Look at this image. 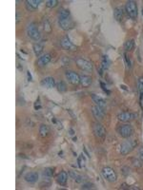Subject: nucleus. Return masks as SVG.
<instances>
[{"instance_id": "obj_28", "label": "nucleus", "mask_w": 143, "mask_h": 190, "mask_svg": "<svg viewBox=\"0 0 143 190\" xmlns=\"http://www.w3.org/2000/svg\"><path fill=\"white\" fill-rule=\"evenodd\" d=\"M57 0H48V1H46V6L50 9H53L57 6Z\"/></svg>"}, {"instance_id": "obj_27", "label": "nucleus", "mask_w": 143, "mask_h": 190, "mask_svg": "<svg viewBox=\"0 0 143 190\" xmlns=\"http://www.w3.org/2000/svg\"><path fill=\"white\" fill-rule=\"evenodd\" d=\"M109 64H110V62H109V59H108V56L107 55H104L102 57V70H107L108 67H109Z\"/></svg>"}, {"instance_id": "obj_17", "label": "nucleus", "mask_w": 143, "mask_h": 190, "mask_svg": "<svg viewBox=\"0 0 143 190\" xmlns=\"http://www.w3.org/2000/svg\"><path fill=\"white\" fill-rule=\"evenodd\" d=\"M67 181H68V174H67L66 171H61L56 177V182L60 185H63V186L66 185Z\"/></svg>"}, {"instance_id": "obj_6", "label": "nucleus", "mask_w": 143, "mask_h": 190, "mask_svg": "<svg viewBox=\"0 0 143 190\" xmlns=\"http://www.w3.org/2000/svg\"><path fill=\"white\" fill-rule=\"evenodd\" d=\"M76 66L78 67L81 70H84L86 72H92L93 71V64L91 62L82 59V58H77L75 60Z\"/></svg>"}, {"instance_id": "obj_22", "label": "nucleus", "mask_w": 143, "mask_h": 190, "mask_svg": "<svg viewBox=\"0 0 143 190\" xmlns=\"http://www.w3.org/2000/svg\"><path fill=\"white\" fill-rule=\"evenodd\" d=\"M49 132H50V129H49V128H48V125H40V128H39V134H40V136H41L42 138L47 137L48 134H49Z\"/></svg>"}, {"instance_id": "obj_35", "label": "nucleus", "mask_w": 143, "mask_h": 190, "mask_svg": "<svg viewBox=\"0 0 143 190\" xmlns=\"http://www.w3.org/2000/svg\"><path fill=\"white\" fill-rule=\"evenodd\" d=\"M122 173L126 176V175H128L130 173V169L128 167H123V172Z\"/></svg>"}, {"instance_id": "obj_12", "label": "nucleus", "mask_w": 143, "mask_h": 190, "mask_svg": "<svg viewBox=\"0 0 143 190\" xmlns=\"http://www.w3.org/2000/svg\"><path fill=\"white\" fill-rule=\"evenodd\" d=\"M51 55L50 53H46L37 59L36 64L38 67H45L47 64H49L51 62Z\"/></svg>"}, {"instance_id": "obj_11", "label": "nucleus", "mask_w": 143, "mask_h": 190, "mask_svg": "<svg viewBox=\"0 0 143 190\" xmlns=\"http://www.w3.org/2000/svg\"><path fill=\"white\" fill-rule=\"evenodd\" d=\"M118 119L120 122H124V123L131 122L136 119V114L130 112V111H123V112H120L118 115Z\"/></svg>"}, {"instance_id": "obj_33", "label": "nucleus", "mask_w": 143, "mask_h": 190, "mask_svg": "<svg viewBox=\"0 0 143 190\" xmlns=\"http://www.w3.org/2000/svg\"><path fill=\"white\" fill-rule=\"evenodd\" d=\"M138 155H139V159L143 162V147H141L138 151Z\"/></svg>"}, {"instance_id": "obj_43", "label": "nucleus", "mask_w": 143, "mask_h": 190, "mask_svg": "<svg viewBox=\"0 0 143 190\" xmlns=\"http://www.w3.org/2000/svg\"><path fill=\"white\" fill-rule=\"evenodd\" d=\"M142 15H143V10H142Z\"/></svg>"}, {"instance_id": "obj_20", "label": "nucleus", "mask_w": 143, "mask_h": 190, "mask_svg": "<svg viewBox=\"0 0 143 190\" xmlns=\"http://www.w3.org/2000/svg\"><path fill=\"white\" fill-rule=\"evenodd\" d=\"M92 77L91 76H88V75H82L80 76V84L82 85V87H88L91 86L92 84Z\"/></svg>"}, {"instance_id": "obj_14", "label": "nucleus", "mask_w": 143, "mask_h": 190, "mask_svg": "<svg viewBox=\"0 0 143 190\" xmlns=\"http://www.w3.org/2000/svg\"><path fill=\"white\" fill-rule=\"evenodd\" d=\"M24 179L26 182L30 184H34L38 181V173L37 172H28L24 176Z\"/></svg>"}, {"instance_id": "obj_21", "label": "nucleus", "mask_w": 143, "mask_h": 190, "mask_svg": "<svg viewBox=\"0 0 143 190\" xmlns=\"http://www.w3.org/2000/svg\"><path fill=\"white\" fill-rule=\"evenodd\" d=\"M43 49H44V46H43L42 44H38V43H36V44H34V45L33 46L34 53V54H35L36 56H39V55L42 53Z\"/></svg>"}, {"instance_id": "obj_10", "label": "nucleus", "mask_w": 143, "mask_h": 190, "mask_svg": "<svg viewBox=\"0 0 143 190\" xmlns=\"http://www.w3.org/2000/svg\"><path fill=\"white\" fill-rule=\"evenodd\" d=\"M65 75H66L67 80H68L71 84L75 85V86L78 85V84H80V76L77 74L76 72L72 71V70H69V71H66Z\"/></svg>"}, {"instance_id": "obj_7", "label": "nucleus", "mask_w": 143, "mask_h": 190, "mask_svg": "<svg viewBox=\"0 0 143 190\" xmlns=\"http://www.w3.org/2000/svg\"><path fill=\"white\" fill-rule=\"evenodd\" d=\"M93 131L96 135V138H99L101 140H103L106 137V129L105 128L99 123H94L93 124Z\"/></svg>"}, {"instance_id": "obj_41", "label": "nucleus", "mask_w": 143, "mask_h": 190, "mask_svg": "<svg viewBox=\"0 0 143 190\" xmlns=\"http://www.w3.org/2000/svg\"><path fill=\"white\" fill-rule=\"evenodd\" d=\"M70 134H71V135H74V131L73 129H70Z\"/></svg>"}, {"instance_id": "obj_19", "label": "nucleus", "mask_w": 143, "mask_h": 190, "mask_svg": "<svg viewBox=\"0 0 143 190\" xmlns=\"http://www.w3.org/2000/svg\"><path fill=\"white\" fill-rule=\"evenodd\" d=\"M114 19L118 22H121L123 20V16H124V12H123L122 8H120V7L115 8L114 11Z\"/></svg>"}, {"instance_id": "obj_18", "label": "nucleus", "mask_w": 143, "mask_h": 190, "mask_svg": "<svg viewBox=\"0 0 143 190\" xmlns=\"http://www.w3.org/2000/svg\"><path fill=\"white\" fill-rule=\"evenodd\" d=\"M41 86L46 88H53L56 86V81L53 77H46L41 81Z\"/></svg>"}, {"instance_id": "obj_38", "label": "nucleus", "mask_w": 143, "mask_h": 190, "mask_svg": "<svg viewBox=\"0 0 143 190\" xmlns=\"http://www.w3.org/2000/svg\"><path fill=\"white\" fill-rule=\"evenodd\" d=\"M70 174H71V176L73 177V178H74V179L75 180V178H76V177H77V175H76L75 173H74V172H72V171L70 172Z\"/></svg>"}, {"instance_id": "obj_31", "label": "nucleus", "mask_w": 143, "mask_h": 190, "mask_svg": "<svg viewBox=\"0 0 143 190\" xmlns=\"http://www.w3.org/2000/svg\"><path fill=\"white\" fill-rule=\"evenodd\" d=\"M34 108H35L36 110H38V109H40V108H41V105H40V99H39V98L37 99V102H35V104H34Z\"/></svg>"}, {"instance_id": "obj_37", "label": "nucleus", "mask_w": 143, "mask_h": 190, "mask_svg": "<svg viewBox=\"0 0 143 190\" xmlns=\"http://www.w3.org/2000/svg\"><path fill=\"white\" fill-rule=\"evenodd\" d=\"M27 77H28V81L31 82V81L33 80V78H32V74H31V72H30L29 70L27 71Z\"/></svg>"}, {"instance_id": "obj_30", "label": "nucleus", "mask_w": 143, "mask_h": 190, "mask_svg": "<svg viewBox=\"0 0 143 190\" xmlns=\"http://www.w3.org/2000/svg\"><path fill=\"white\" fill-rule=\"evenodd\" d=\"M124 60H125V64H126L127 68L128 69L131 68V61H130V59H129V57L127 56L126 53H124Z\"/></svg>"}, {"instance_id": "obj_1", "label": "nucleus", "mask_w": 143, "mask_h": 190, "mask_svg": "<svg viewBox=\"0 0 143 190\" xmlns=\"http://www.w3.org/2000/svg\"><path fill=\"white\" fill-rule=\"evenodd\" d=\"M70 15H71L70 11L68 10H65V9L60 10L58 14V24L63 31H68L73 26V22L71 20Z\"/></svg>"}, {"instance_id": "obj_26", "label": "nucleus", "mask_w": 143, "mask_h": 190, "mask_svg": "<svg viewBox=\"0 0 143 190\" xmlns=\"http://www.w3.org/2000/svg\"><path fill=\"white\" fill-rule=\"evenodd\" d=\"M138 91H139V94H140V101H142L143 98V76L138 79Z\"/></svg>"}, {"instance_id": "obj_16", "label": "nucleus", "mask_w": 143, "mask_h": 190, "mask_svg": "<svg viewBox=\"0 0 143 190\" xmlns=\"http://www.w3.org/2000/svg\"><path fill=\"white\" fill-rule=\"evenodd\" d=\"M41 2V0H28V1H26V7L30 11H34L38 8Z\"/></svg>"}, {"instance_id": "obj_5", "label": "nucleus", "mask_w": 143, "mask_h": 190, "mask_svg": "<svg viewBox=\"0 0 143 190\" xmlns=\"http://www.w3.org/2000/svg\"><path fill=\"white\" fill-rule=\"evenodd\" d=\"M137 142L136 140H131V141H126L121 144L120 146V153L122 155H127L130 152H132L133 149L136 146Z\"/></svg>"}, {"instance_id": "obj_8", "label": "nucleus", "mask_w": 143, "mask_h": 190, "mask_svg": "<svg viewBox=\"0 0 143 190\" xmlns=\"http://www.w3.org/2000/svg\"><path fill=\"white\" fill-rule=\"evenodd\" d=\"M118 132L120 134L121 137L123 138H130L131 136H133L134 134V128L129 124H126V125H122L119 129H118Z\"/></svg>"}, {"instance_id": "obj_36", "label": "nucleus", "mask_w": 143, "mask_h": 190, "mask_svg": "<svg viewBox=\"0 0 143 190\" xmlns=\"http://www.w3.org/2000/svg\"><path fill=\"white\" fill-rule=\"evenodd\" d=\"M93 186H94L93 184H86L82 186V188H92Z\"/></svg>"}, {"instance_id": "obj_40", "label": "nucleus", "mask_w": 143, "mask_h": 190, "mask_svg": "<svg viewBox=\"0 0 143 190\" xmlns=\"http://www.w3.org/2000/svg\"><path fill=\"white\" fill-rule=\"evenodd\" d=\"M120 87H122V88H123V90H125V91H127V90H128V88H127V87H125V86H123V85H121V86H120Z\"/></svg>"}, {"instance_id": "obj_23", "label": "nucleus", "mask_w": 143, "mask_h": 190, "mask_svg": "<svg viewBox=\"0 0 143 190\" xmlns=\"http://www.w3.org/2000/svg\"><path fill=\"white\" fill-rule=\"evenodd\" d=\"M134 48H135V40L134 39L127 40L124 43V49L126 50V52H130V50H132Z\"/></svg>"}, {"instance_id": "obj_42", "label": "nucleus", "mask_w": 143, "mask_h": 190, "mask_svg": "<svg viewBox=\"0 0 143 190\" xmlns=\"http://www.w3.org/2000/svg\"><path fill=\"white\" fill-rule=\"evenodd\" d=\"M84 151H85V153L87 154V156H88V157H90V154H89V153H88V152H87V150H86V148H84Z\"/></svg>"}, {"instance_id": "obj_25", "label": "nucleus", "mask_w": 143, "mask_h": 190, "mask_svg": "<svg viewBox=\"0 0 143 190\" xmlns=\"http://www.w3.org/2000/svg\"><path fill=\"white\" fill-rule=\"evenodd\" d=\"M57 91L61 93L63 92H66L67 91V85L64 81H60L58 84H57Z\"/></svg>"}, {"instance_id": "obj_4", "label": "nucleus", "mask_w": 143, "mask_h": 190, "mask_svg": "<svg viewBox=\"0 0 143 190\" xmlns=\"http://www.w3.org/2000/svg\"><path fill=\"white\" fill-rule=\"evenodd\" d=\"M27 33H28L29 37L34 41H38L41 37L39 30H38V27L35 23H31L29 25L28 28H27Z\"/></svg>"}, {"instance_id": "obj_39", "label": "nucleus", "mask_w": 143, "mask_h": 190, "mask_svg": "<svg viewBox=\"0 0 143 190\" xmlns=\"http://www.w3.org/2000/svg\"><path fill=\"white\" fill-rule=\"evenodd\" d=\"M19 21H20V16H19V14L17 12L16 14V23H18Z\"/></svg>"}, {"instance_id": "obj_3", "label": "nucleus", "mask_w": 143, "mask_h": 190, "mask_svg": "<svg viewBox=\"0 0 143 190\" xmlns=\"http://www.w3.org/2000/svg\"><path fill=\"white\" fill-rule=\"evenodd\" d=\"M125 8H126V12H127L128 16L130 18H132L133 20H136L137 18V5H136V2L132 1V0L127 1Z\"/></svg>"}, {"instance_id": "obj_34", "label": "nucleus", "mask_w": 143, "mask_h": 190, "mask_svg": "<svg viewBox=\"0 0 143 190\" xmlns=\"http://www.w3.org/2000/svg\"><path fill=\"white\" fill-rule=\"evenodd\" d=\"M100 85H101V87H102V90L104 91H106L107 92V94H110V91H107V88H106V87H105V85H104L102 82H100Z\"/></svg>"}, {"instance_id": "obj_2", "label": "nucleus", "mask_w": 143, "mask_h": 190, "mask_svg": "<svg viewBox=\"0 0 143 190\" xmlns=\"http://www.w3.org/2000/svg\"><path fill=\"white\" fill-rule=\"evenodd\" d=\"M101 174L103 176V178L109 183H114L118 180V175H116L115 171L110 167H103L101 170Z\"/></svg>"}, {"instance_id": "obj_32", "label": "nucleus", "mask_w": 143, "mask_h": 190, "mask_svg": "<svg viewBox=\"0 0 143 190\" xmlns=\"http://www.w3.org/2000/svg\"><path fill=\"white\" fill-rule=\"evenodd\" d=\"M133 163H134V166H135V167H141L140 162H139L138 160H136V159H134V160H133Z\"/></svg>"}, {"instance_id": "obj_24", "label": "nucleus", "mask_w": 143, "mask_h": 190, "mask_svg": "<svg viewBox=\"0 0 143 190\" xmlns=\"http://www.w3.org/2000/svg\"><path fill=\"white\" fill-rule=\"evenodd\" d=\"M54 175V168H51V167H47L44 169L43 171V177H45V178L47 179H50Z\"/></svg>"}, {"instance_id": "obj_15", "label": "nucleus", "mask_w": 143, "mask_h": 190, "mask_svg": "<svg viewBox=\"0 0 143 190\" xmlns=\"http://www.w3.org/2000/svg\"><path fill=\"white\" fill-rule=\"evenodd\" d=\"M91 97H92L93 101L96 103V105L97 107H100L102 108H106V101L104 100L103 98H101L100 96L96 95V94H91Z\"/></svg>"}, {"instance_id": "obj_9", "label": "nucleus", "mask_w": 143, "mask_h": 190, "mask_svg": "<svg viewBox=\"0 0 143 190\" xmlns=\"http://www.w3.org/2000/svg\"><path fill=\"white\" fill-rule=\"evenodd\" d=\"M60 46L66 50H72V52H74V50H76L77 47L75 45H74L72 43V41L69 39L68 36H64L62 39L60 40Z\"/></svg>"}, {"instance_id": "obj_13", "label": "nucleus", "mask_w": 143, "mask_h": 190, "mask_svg": "<svg viewBox=\"0 0 143 190\" xmlns=\"http://www.w3.org/2000/svg\"><path fill=\"white\" fill-rule=\"evenodd\" d=\"M92 112L94 114V116L97 119V120H102L104 115H105V108H102L100 107H94L92 108Z\"/></svg>"}, {"instance_id": "obj_29", "label": "nucleus", "mask_w": 143, "mask_h": 190, "mask_svg": "<svg viewBox=\"0 0 143 190\" xmlns=\"http://www.w3.org/2000/svg\"><path fill=\"white\" fill-rule=\"evenodd\" d=\"M44 31L47 32H50L51 31V25L49 23L48 20H45L44 21Z\"/></svg>"}]
</instances>
